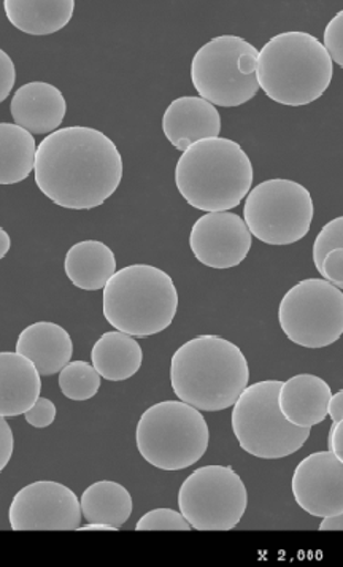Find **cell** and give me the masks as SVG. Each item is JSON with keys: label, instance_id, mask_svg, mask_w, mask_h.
Returning <instances> with one entry per match:
<instances>
[{"label": "cell", "instance_id": "3957f363", "mask_svg": "<svg viewBox=\"0 0 343 567\" xmlns=\"http://www.w3.org/2000/svg\"><path fill=\"white\" fill-rule=\"evenodd\" d=\"M175 185L197 210L231 212L251 192L253 164L231 138H207L189 146L177 161Z\"/></svg>", "mask_w": 343, "mask_h": 567}, {"label": "cell", "instance_id": "4dcf8cb0", "mask_svg": "<svg viewBox=\"0 0 343 567\" xmlns=\"http://www.w3.org/2000/svg\"><path fill=\"white\" fill-rule=\"evenodd\" d=\"M17 82V69L7 51H0V101H7Z\"/></svg>", "mask_w": 343, "mask_h": 567}, {"label": "cell", "instance_id": "ffe728a7", "mask_svg": "<svg viewBox=\"0 0 343 567\" xmlns=\"http://www.w3.org/2000/svg\"><path fill=\"white\" fill-rule=\"evenodd\" d=\"M65 276L74 287L85 291L104 290L115 276L116 256L108 245L83 240L72 245L64 259Z\"/></svg>", "mask_w": 343, "mask_h": 567}, {"label": "cell", "instance_id": "e0dca14e", "mask_svg": "<svg viewBox=\"0 0 343 567\" xmlns=\"http://www.w3.org/2000/svg\"><path fill=\"white\" fill-rule=\"evenodd\" d=\"M331 398L326 380L313 374L294 375L280 386V411L288 422L312 430L328 419Z\"/></svg>", "mask_w": 343, "mask_h": 567}, {"label": "cell", "instance_id": "484cf974", "mask_svg": "<svg viewBox=\"0 0 343 567\" xmlns=\"http://www.w3.org/2000/svg\"><path fill=\"white\" fill-rule=\"evenodd\" d=\"M193 526L181 512L155 508L138 519L135 532H191Z\"/></svg>", "mask_w": 343, "mask_h": 567}, {"label": "cell", "instance_id": "9a60e30c", "mask_svg": "<svg viewBox=\"0 0 343 567\" xmlns=\"http://www.w3.org/2000/svg\"><path fill=\"white\" fill-rule=\"evenodd\" d=\"M163 133L175 150L185 153L197 142L220 137L221 115L206 99L178 97L164 112Z\"/></svg>", "mask_w": 343, "mask_h": 567}, {"label": "cell", "instance_id": "d6986e66", "mask_svg": "<svg viewBox=\"0 0 343 567\" xmlns=\"http://www.w3.org/2000/svg\"><path fill=\"white\" fill-rule=\"evenodd\" d=\"M17 353L34 362L40 374H60L74 354L71 334L61 324L38 321L20 332L14 347Z\"/></svg>", "mask_w": 343, "mask_h": 567}, {"label": "cell", "instance_id": "ba28073f", "mask_svg": "<svg viewBox=\"0 0 343 567\" xmlns=\"http://www.w3.org/2000/svg\"><path fill=\"white\" fill-rule=\"evenodd\" d=\"M258 56L243 37H215L193 58V86L215 107H240L258 94Z\"/></svg>", "mask_w": 343, "mask_h": 567}, {"label": "cell", "instance_id": "603a6c76", "mask_svg": "<svg viewBox=\"0 0 343 567\" xmlns=\"http://www.w3.org/2000/svg\"><path fill=\"white\" fill-rule=\"evenodd\" d=\"M38 152L34 134L14 123L0 124V183L24 182L35 171Z\"/></svg>", "mask_w": 343, "mask_h": 567}, {"label": "cell", "instance_id": "52a82bcc", "mask_svg": "<svg viewBox=\"0 0 343 567\" xmlns=\"http://www.w3.org/2000/svg\"><path fill=\"white\" fill-rule=\"evenodd\" d=\"M283 382L262 380L248 385L232 408V433L240 449L259 460H282L299 452L310 437L309 427L284 419L279 405Z\"/></svg>", "mask_w": 343, "mask_h": 567}, {"label": "cell", "instance_id": "30bf717a", "mask_svg": "<svg viewBox=\"0 0 343 567\" xmlns=\"http://www.w3.org/2000/svg\"><path fill=\"white\" fill-rule=\"evenodd\" d=\"M279 324L295 346L326 349L343 336V291L324 278L299 281L280 301Z\"/></svg>", "mask_w": 343, "mask_h": 567}, {"label": "cell", "instance_id": "7c38bea8", "mask_svg": "<svg viewBox=\"0 0 343 567\" xmlns=\"http://www.w3.org/2000/svg\"><path fill=\"white\" fill-rule=\"evenodd\" d=\"M82 503L60 482L29 483L9 507L13 532H76L82 526Z\"/></svg>", "mask_w": 343, "mask_h": 567}, {"label": "cell", "instance_id": "9c48e42d", "mask_svg": "<svg viewBox=\"0 0 343 567\" xmlns=\"http://www.w3.org/2000/svg\"><path fill=\"white\" fill-rule=\"evenodd\" d=\"M312 194L304 185L287 178L259 183L243 206L251 236L272 247H287L304 239L312 228Z\"/></svg>", "mask_w": 343, "mask_h": 567}, {"label": "cell", "instance_id": "6da1fadb", "mask_svg": "<svg viewBox=\"0 0 343 567\" xmlns=\"http://www.w3.org/2000/svg\"><path fill=\"white\" fill-rule=\"evenodd\" d=\"M34 178L56 206L91 210L111 199L122 185V153L94 127H64L40 142Z\"/></svg>", "mask_w": 343, "mask_h": 567}, {"label": "cell", "instance_id": "1f68e13d", "mask_svg": "<svg viewBox=\"0 0 343 567\" xmlns=\"http://www.w3.org/2000/svg\"><path fill=\"white\" fill-rule=\"evenodd\" d=\"M14 449V437L12 427L7 422L6 416L0 420V470H6L7 464L12 460Z\"/></svg>", "mask_w": 343, "mask_h": 567}, {"label": "cell", "instance_id": "44dd1931", "mask_svg": "<svg viewBox=\"0 0 343 567\" xmlns=\"http://www.w3.org/2000/svg\"><path fill=\"white\" fill-rule=\"evenodd\" d=\"M10 23L29 35H51L72 21L74 0H3Z\"/></svg>", "mask_w": 343, "mask_h": 567}, {"label": "cell", "instance_id": "7402d4cb", "mask_svg": "<svg viewBox=\"0 0 343 567\" xmlns=\"http://www.w3.org/2000/svg\"><path fill=\"white\" fill-rule=\"evenodd\" d=\"M142 362L144 351L137 340L116 329L102 334L91 351V364L108 382L133 379L141 371Z\"/></svg>", "mask_w": 343, "mask_h": 567}, {"label": "cell", "instance_id": "8992f818", "mask_svg": "<svg viewBox=\"0 0 343 567\" xmlns=\"http://www.w3.org/2000/svg\"><path fill=\"white\" fill-rule=\"evenodd\" d=\"M142 458L156 470L184 471L209 449L210 430L199 409L180 401H163L142 413L135 430Z\"/></svg>", "mask_w": 343, "mask_h": 567}, {"label": "cell", "instance_id": "ac0fdd59", "mask_svg": "<svg viewBox=\"0 0 343 567\" xmlns=\"http://www.w3.org/2000/svg\"><path fill=\"white\" fill-rule=\"evenodd\" d=\"M34 362L17 351L0 353V415H24L34 408L42 391V379Z\"/></svg>", "mask_w": 343, "mask_h": 567}, {"label": "cell", "instance_id": "e575fe53", "mask_svg": "<svg viewBox=\"0 0 343 567\" xmlns=\"http://www.w3.org/2000/svg\"><path fill=\"white\" fill-rule=\"evenodd\" d=\"M320 532H343V514L337 517L323 518Z\"/></svg>", "mask_w": 343, "mask_h": 567}, {"label": "cell", "instance_id": "8fae6325", "mask_svg": "<svg viewBox=\"0 0 343 567\" xmlns=\"http://www.w3.org/2000/svg\"><path fill=\"white\" fill-rule=\"evenodd\" d=\"M246 483L231 466L199 467L178 492V507L197 532H231L246 515Z\"/></svg>", "mask_w": 343, "mask_h": 567}, {"label": "cell", "instance_id": "2e32d148", "mask_svg": "<svg viewBox=\"0 0 343 567\" xmlns=\"http://www.w3.org/2000/svg\"><path fill=\"white\" fill-rule=\"evenodd\" d=\"M67 113V102L56 86L46 82L25 83L10 102L14 124L31 134H53Z\"/></svg>", "mask_w": 343, "mask_h": 567}, {"label": "cell", "instance_id": "7a4b0ae2", "mask_svg": "<svg viewBox=\"0 0 343 567\" xmlns=\"http://www.w3.org/2000/svg\"><path fill=\"white\" fill-rule=\"evenodd\" d=\"M250 382L243 351L231 340L199 336L185 342L170 361L175 396L200 412L233 408Z\"/></svg>", "mask_w": 343, "mask_h": 567}, {"label": "cell", "instance_id": "5bb4252c", "mask_svg": "<svg viewBox=\"0 0 343 567\" xmlns=\"http://www.w3.org/2000/svg\"><path fill=\"white\" fill-rule=\"evenodd\" d=\"M298 506L312 517L331 518L343 514V463L326 450L306 456L291 478Z\"/></svg>", "mask_w": 343, "mask_h": 567}, {"label": "cell", "instance_id": "d590c367", "mask_svg": "<svg viewBox=\"0 0 343 567\" xmlns=\"http://www.w3.org/2000/svg\"><path fill=\"white\" fill-rule=\"evenodd\" d=\"M119 528L105 523H87L86 526H80L79 532H118Z\"/></svg>", "mask_w": 343, "mask_h": 567}, {"label": "cell", "instance_id": "4fadbf2b", "mask_svg": "<svg viewBox=\"0 0 343 567\" xmlns=\"http://www.w3.org/2000/svg\"><path fill=\"white\" fill-rule=\"evenodd\" d=\"M246 219L232 212L202 215L189 234V248L200 265L226 270L242 265L251 250Z\"/></svg>", "mask_w": 343, "mask_h": 567}, {"label": "cell", "instance_id": "5b68a950", "mask_svg": "<svg viewBox=\"0 0 343 567\" xmlns=\"http://www.w3.org/2000/svg\"><path fill=\"white\" fill-rule=\"evenodd\" d=\"M178 291L159 267H123L104 288L102 310L116 331L147 339L166 331L178 310Z\"/></svg>", "mask_w": 343, "mask_h": 567}, {"label": "cell", "instance_id": "4316f807", "mask_svg": "<svg viewBox=\"0 0 343 567\" xmlns=\"http://www.w3.org/2000/svg\"><path fill=\"white\" fill-rule=\"evenodd\" d=\"M334 248H343V217L331 219L330 223L323 226L313 241V262H315L316 270L321 269L324 256L330 254ZM343 290V287L341 288Z\"/></svg>", "mask_w": 343, "mask_h": 567}, {"label": "cell", "instance_id": "836d02e7", "mask_svg": "<svg viewBox=\"0 0 343 567\" xmlns=\"http://www.w3.org/2000/svg\"><path fill=\"white\" fill-rule=\"evenodd\" d=\"M328 416H330L332 423L341 422L343 419V390L332 394L330 408H328Z\"/></svg>", "mask_w": 343, "mask_h": 567}, {"label": "cell", "instance_id": "d6a6232c", "mask_svg": "<svg viewBox=\"0 0 343 567\" xmlns=\"http://www.w3.org/2000/svg\"><path fill=\"white\" fill-rule=\"evenodd\" d=\"M330 450L343 463V419L341 422L332 424L330 439H328Z\"/></svg>", "mask_w": 343, "mask_h": 567}, {"label": "cell", "instance_id": "cb8c5ba5", "mask_svg": "<svg viewBox=\"0 0 343 567\" xmlns=\"http://www.w3.org/2000/svg\"><path fill=\"white\" fill-rule=\"evenodd\" d=\"M83 518L87 523H105L122 528L133 515V496L122 483L101 481L87 486L82 499Z\"/></svg>", "mask_w": 343, "mask_h": 567}, {"label": "cell", "instance_id": "f546056e", "mask_svg": "<svg viewBox=\"0 0 343 567\" xmlns=\"http://www.w3.org/2000/svg\"><path fill=\"white\" fill-rule=\"evenodd\" d=\"M320 276L337 288L343 287V248H334L324 256Z\"/></svg>", "mask_w": 343, "mask_h": 567}, {"label": "cell", "instance_id": "83f0119b", "mask_svg": "<svg viewBox=\"0 0 343 567\" xmlns=\"http://www.w3.org/2000/svg\"><path fill=\"white\" fill-rule=\"evenodd\" d=\"M323 45L331 60L343 69V10L335 14L324 29Z\"/></svg>", "mask_w": 343, "mask_h": 567}, {"label": "cell", "instance_id": "277c9868", "mask_svg": "<svg viewBox=\"0 0 343 567\" xmlns=\"http://www.w3.org/2000/svg\"><path fill=\"white\" fill-rule=\"evenodd\" d=\"M332 76L330 53L309 32H282L259 50V87L277 104L305 107L326 93Z\"/></svg>", "mask_w": 343, "mask_h": 567}, {"label": "cell", "instance_id": "d4e9b609", "mask_svg": "<svg viewBox=\"0 0 343 567\" xmlns=\"http://www.w3.org/2000/svg\"><path fill=\"white\" fill-rule=\"evenodd\" d=\"M101 374L86 361H71L60 372L61 393L71 401H90L98 393Z\"/></svg>", "mask_w": 343, "mask_h": 567}, {"label": "cell", "instance_id": "8d00e7d4", "mask_svg": "<svg viewBox=\"0 0 343 567\" xmlns=\"http://www.w3.org/2000/svg\"><path fill=\"white\" fill-rule=\"evenodd\" d=\"M12 247V239L6 229H0V258H6Z\"/></svg>", "mask_w": 343, "mask_h": 567}, {"label": "cell", "instance_id": "f1b7e54d", "mask_svg": "<svg viewBox=\"0 0 343 567\" xmlns=\"http://www.w3.org/2000/svg\"><path fill=\"white\" fill-rule=\"evenodd\" d=\"M24 419L28 424L38 430L49 427L56 420V405L50 399L40 398L34 408L24 413Z\"/></svg>", "mask_w": 343, "mask_h": 567}]
</instances>
